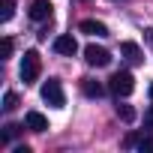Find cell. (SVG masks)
Returning <instances> with one entry per match:
<instances>
[{
  "label": "cell",
  "instance_id": "cell-4",
  "mask_svg": "<svg viewBox=\"0 0 153 153\" xmlns=\"http://www.w3.org/2000/svg\"><path fill=\"white\" fill-rule=\"evenodd\" d=\"M84 60H87L90 66H108V63H111V51L102 48V45H87V48H84Z\"/></svg>",
  "mask_w": 153,
  "mask_h": 153
},
{
  "label": "cell",
  "instance_id": "cell-8",
  "mask_svg": "<svg viewBox=\"0 0 153 153\" xmlns=\"http://www.w3.org/2000/svg\"><path fill=\"white\" fill-rule=\"evenodd\" d=\"M120 54H123L129 63H141V60H144V51L138 48V42H120Z\"/></svg>",
  "mask_w": 153,
  "mask_h": 153
},
{
  "label": "cell",
  "instance_id": "cell-16",
  "mask_svg": "<svg viewBox=\"0 0 153 153\" xmlns=\"http://www.w3.org/2000/svg\"><path fill=\"white\" fill-rule=\"evenodd\" d=\"M138 150L141 153H153V138H138Z\"/></svg>",
  "mask_w": 153,
  "mask_h": 153
},
{
  "label": "cell",
  "instance_id": "cell-10",
  "mask_svg": "<svg viewBox=\"0 0 153 153\" xmlns=\"http://www.w3.org/2000/svg\"><path fill=\"white\" fill-rule=\"evenodd\" d=\"M81 90H84L87 99H99V96L105 93V87H102L99 81H93V78H84V81H81Z\"/></svg>",
  "mask_w": 153,
  "mask_h": 153
},
{
  "label": "cell",
  "instance_id": "cell-12",
  "mask_svg": "<svg viewBox=\"0 0 153 153\" xmlns=\"http://www.w3.org/2000/svg\"><path fill=\"white\" fill-rule=\"evenodd\" d=\"M117 117L123 123H135V108L132 105H117Z\"/></svg>",
  "mask_w": 153,
  "mask_h": 153
},
{
  "label": "cell",
  "instance_id": "cell-2",
  "mask_svg": "<svg viewBox=\"0 0 153 153\" xmlns=\"http://www.w3.org/2000/svg\"><path fill=\"white\" fill-rule=\"evenodd\" d=\"M39 96H42V102H48L51 108H63V105H66V93H63V87H60L57 78H48V81L42 84Z\"/></svg>",
  "mask_w": 153,
  "mask_h": 153
},
{
  "label": "cell",
  "instance_id": "cell-6",
  "mask_svg": "<svg viewBox=\"0 0 153 153\" xmlns=\"http://www.w3.org/2000/svg\"><path fill=\"white\" fill-rule=\"evenodd\" d=\"M30 18L33 21L51 18V0H33V3H30Z\"/></svg>",
  "mask_w": 153,
  "mask_h": 153
},
{
  "label": "cell",
  "instance_id": "cell-13",
  "mask_svg": "<svg viewBox=\"0 0 153 153\" xmlns=\"http://www.w3.org/2000/svg\"><path fill=\"white\" fill-rule=\"evenodd\" d=\"M21 132V126H15V123H9L6 129H3V135H0V144H6V141H12L15 135Z\"/></svg>",
  "mask_w": 153,
  "mask_h": 153
},
{
  "label": "cell",
  "instance_id": "cell-1",
  "mask_svg": "<svg viewBox=\"0 0 153 153\" xmlns=\"http://www.w3.org/2000/svg\"><path fill=\"white\" fill-rule=\"evenodd\" d=\"M39 69H42L39 51H36V48L24 51V57H21V81H24V84H33V81L39 78Z\"/></svg>",
  "mask_w": 153,
  "mask_h": 153
},
{
  "label": "cell",
  "instance_id": "cell-5",
  "mask_svg": "<svg viewBox=\"0 0 153 153\" xmlns=\"http://www.w3.org/2000/svg\"><path fill=\"white\" fill-rule=\"evenodd\" d=\"M54 51H57V54H63V57H72L75 51H78V42H75V36L63 33V36H57V39H54Z\"/></svg>",
  "mask_w": 153,
  "mask_h": 153
},
{
  "label": "cell",
  "instance_id": "cell-11",
  "mask_svg": "<svg viewBox=\"0 0 153 153\" xmlns=\"http://www.w3.org/2000/svg\"><path fill=\"white\" fill-rule=\"evenodd\" d=\"M15 15V0H0V21H12Z\"/></svg>",
  "mask_w": 153,
  "mask_h": 153
},
{
  "label": "cell",
  "instance_id": "cell-7",
  "mask_svg": "<svg viewBox=\"0 0 153 153\" xmlns=\"http://www.w3.org/2000/svg\"><path fill=\"white\" fill-rule=\"evenodd\" d=\"M24 123H27V129H33V132H45V129H48V117L39 114V111H27V114H24Z\"/></svg>",
  "mask_w": 153,
  "mask_h": 153
},
{
  "label": "cell",
  "instance_id": "cell-9",
  "mask_svg": "<svg viewBox=\"0 0 153 153\" xmlns=\"http://www.w3.org/2000/svg\"><path fill=\"white\" fill-rule=\"evenodd\" d=\"M81 33H87V36H108V27L102 21H96V18H87V21H81Z\"/></svg>",
  "mask_w": 153,
  "mask_h": 153
},
{
  "label": "cell",
  "instance_id": "cell-17",
  "mask_svg": "<svg viewBox=\"0 0 153 153\" xmlns=\"http://www.w3.org/2000/svg\"><path fill=\"white\" fill-rule=\"evenodd\" d=\"M147 42H150V48H153V30H147Z\"/></svg>",
  "mask_w": 153,
  "mask_h": 153
},
{
  "label": "cell",
  "instance_id": "cell-3",
  "mask_svg": "<svg viewBox=\"0 0 153 153\" xmlns=\"http://www.w3.org/2000/svg\"><path fill=\"white\" fill-rule=\"evenodd\" d=\"M135 90V78H132V72H114L111 75V93L114 96H129Z\"/></svg>",
  "mask_w": 153,
  "mask_h": 153
},
{
  "label": "cell",
  "instance_id": "cell-15",
  "mask_svg": "<svg viewBox=\"0 0 153 153\" xmlns=\"http://www.w3.org/2000/svg\"><path fill=\"white\" fill-rule=\"evenodd\" d=\"M3 57H12V51H15V42H12V36H3Z\"/></svg>",
  "mask_w": 153,
  "mask_h": 153
},
{
  "label": "cell",
  "instance_id": "cell-14",
  "mask_svg": "<svg viewBox=\"0 0 153 153\" xmlns=\"http://www.w3.org/2000/svg\"><path fill=\"white\" fill-rule=\"evenodd\" d=\"M3 108H6V111H15V108H18V96H15L12 90H6V96H3Z\"/></svg>",
  "mask_w": 153,
  "mask_h": 153
},
{
  "label": "cell",
  "instance_id": "cell-18",
  "mask_svg": "<svg viewBox=\"0 0 153 153\" xmlns=\"http://www.w3.org/2000/svg\"><path fill=\"white\" fill-rule=\"evenodd\" d=\"M147 93H150V102H153V84H150V90H147Z\"/></svg>",
  "mask_w": 153,
  "mask_h": 153
}]
</instances>
